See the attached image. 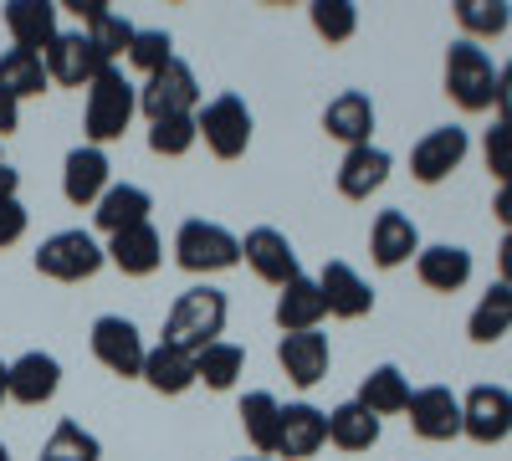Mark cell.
Masks as SVG:
<instances>
[{"label": "cell", "instance_id": "bcb514c9", "mask_svg": "<svg viewBox=\"0 0 512 461\" xmlns=\"http://www.w3.org/2000/svg\"><path fill=\"white\" fill-rule=\"evenodd\" d=\"M497 267H502V282L512 287V231L502 236V246H497Z\"/></svg>", "mask_w": 512, "mask_h": 461}, {"label": "cell", "instance_id": "83f0119b", "mask_svg": "<svg viewBox=\"0 0 512 461\" xmlns=\"http://www.w3.org/2000/svg\"><path fill=\"white\" fill-rule=\"evenodd\" d=\"M47 62H41V52H21V47H6L0 52V93H11L16 103L21 98H41L47 93Z\"/></svg>", "mask_w": 512, "mask_h": 461}, {"label": "cell", "instance_id": "5b68a950", "mask_svg": "<svg viewBox=\"0 0 512 461\" xmlns=\"http://www.w3.org/2000/svg\"><path fill=\"white\" fill-rule=\"evenodd\" d=\"M175 262H180L185 272H195V277L226 272V267L241 262V236H231V231L216 226V221H185V226L175 231Z\"/></svg>", "mask_w": 512, "mask_h": 461}, {"label": "cell", "instance_id": "d4e9b609", "mask_svg": "<svg viewBox=\"0 0 512 461\" xmlns=\"http://www.w3.org/2000/svg\"><path fill=\"white\" fill-rule=\"evenodd\" d=\"M139 380H149V390H159V395H185L195 385V354H185V349L159 339L144 354V374H139Z\"/></svg>", "mask_w": 512, "mask_h": 461}, {"label": "cell", "instance_id": "f546056e", "mask_svg": "<svg viewBox=\"0 0 512 461\" xmlns=\"http://www.w3.org/2000/svg\"><path fill=\"white\" fill-rule=\"evenodd\" d=\"M410 380L395 369V364H379L374 374H364V385H359V405L369 410V415H400V410H410Z\"/></svg>", "mask_w": 512, "mask_h": 461}, {"label": "cell", "instance_id": "681fc988", "mask_svg": "<svg viewBox=\"0 0 512 461\" xmlns=\"http://www.w3.org/2000/svg\"><path fill=\"white\" fill-rule=\"evenodd\" d=\"M0 461H11V451H6V446H0Z\"/></svg>", "mask_w": 512, "mask_h": 461}, {"label": "cell", "instance_id": "d6986e66", "mask_svg": "<svg viewBox=\"0 0 512 461\" xmlns=\"http://www.w3.org/2000/svg\"><path fill=\"white\" fill-rule=\"evenodd\" d=\"M318 292H323V308H328L333 318H364V313L374 308L369 282H364L349 262H328V267L318 272Z\"/></svg>", "mask_w": 512, "mask_h": 461}, {"label": "cell", "instance_id": "ee69618b", "mask_svg": "<svg viewBox=\"0 0 512 461\" xmlns=\"http://www.w3.org/2000/svg\"><path fill=\"white\" fill-rule=\"evenodd\" d=\"M492 216H497V221L512 231V185H502V190H497V200H492Z\"/></svg>", "mask_w": 512, "mask_h": 461}, {"label": "cell", "instance_id": "6da1fadb", "mask_svg": "<svg viewBox=\"0 0 512 461\" xmlns=\"http://www.w3.org/2000/svg\"><path fill=\"white\" fill-rule=\"evenodd\" d=\"M221 328H226V292L221 287H190L175 298L164 318V344H175L185 354H200L210 344H221Z\"/></svg>", "mask_w": 512, "mask_h": 461}, {"label": "cell", "instance_id": "9c48e42d", "mask_svg": "<svg viewBox=\"0 0 512 461\" xmlns=\"http://www.w3.org/2000/svg\"><path fill=\"white\" fill-rule=\"evenodd\" d=\"M461 436H472L477 446H497L512 436V390L502 385H477L461 400Z\"/></svg>", "mask_w": 512, "mask_h": 461}, {"label": "cell", "instance_id": "d6a6232c", "mask_svg": "<svg viewBox=\"0 0 512 461\" xmlns=\"http://www.w3.org/2000/svg\"><path fill=\"white\" fill-rule=\"evenodd\" d=\"M241 369H246V354L221 339V344H210V349L195 354V385H205V390H231V385L241 380Z\"/></svg>", "mask_w": 512, "mask_h": 461}, {"label": "cell", "instance_id": "7402d4cb", "mask_svg": "<svg viewBox=\"0 0 512 461\" xmlns=\"http://www.w3.org/2000/svg\"><path fill=\"white\" fill-rule=\"evenodd\" d=\"M323 129H328V139H338V144H349V149H359V144H369V134H374V103L364 98V93H338L328 108H323Z\"/></svg>", "mask_w": 512, "mask_h": 461}, {"label": "cell", "instance_id": "ba28073f", "mask_svg": "<svg viewBox=\"0 0 512 461\" xmlns=\"http://www.w3.org/2000/svg\"><path fill=\"white\" fill-rule=\"evenodd\" d=\"M93 354H98V364L103 369H113L118 380H139L144 374V339H139V328L128 323V318H118V313H103L98 323H93Z\"/></svg>", "mask_w": 512, "mask_h": 461}, {"label": "cell", "instance_id": "f1b7e54d", "mask_svg": "<svg viewBox=\"0 0 512 461\" xmlns=\"http://www.w3.org/2000/svg\"><path fill=\"white\" fill-rule=\"evenodd\" d=\"M241 431L256 446V456H277V431H282V405L267 390H251L241 400Z\"/></svg>", "mask_w": 512, "mask_h": 461}, {"label": "cell", "instance_id": "c3c4849f", "mask_svg": "<svg viewBox=\"0 0 512 461\" xmlns=\"http://www.w3.org/2000/svg\"><path fill=\"white\" fill-rule=\"evenodd\" d=\"M241 461H272V456H241Z\"/></svg>", "mask_w": 512, "mask_h": 461}, {"label": "cell", "instance_id": "60d3db41", "mask_svg": "<svg viewBox=\"0 0 512 461\" xmlns=\"http://www.w3.org/2000/svg\"><path fill=\"white\" fill-rule=\"evenodd\" d=\"M26 236V205L21 200H0V251L16 246Z\"/></svg>", "mask_w": 512, "mask_h": 461}, {"label": "cell", "instance_id": "cb8c5ba5", "mask_svg": "<svg viewBox=\"0 0 512 461\" xmlns=\"http://www.w3.org/2000/svg\"><path fill=\"white\" fill-rule=\"evenodd\" d=\"M323 292H318V277H297L277 292V328L282 333H313L323 323Z\"/></svg>", "mask_w": 512, "mask_h": 461}, {"label": "cell", "instance_id": "1f68e13d", "mask_svg": "<svg viewBox=\"0 0 512 461\" xmlns=\"http://www.w3.org/2000/svg\"><path fill=\"white\" fill-rule=\"evenodd\" d=\"M507 328H512V287H507V282H492V287L482 292V303L472 308V323H466V333H472V344H497Z\"/></svg>", "mask_w": 512, "mask_h": 461}, {"label": "cell", "instance_id": "ab89813d", "mask_svg": "<svg viewBox=\"0 0 512 461\" xmlns=\"http://www.w3.org/2000/svg\"><path fill=\"white\" fill-rule=\"evenodd\" d=\"M482 154H487V175L512 185V123H502V118L492 123L487 139H482Z\"/></svg>", "mask_w": 512, "mask_h": 461}, {"label": "cell", "instance_id": "d590c367", "mask_svg": "<svg viewBox=\"0 0 512 461\" xmlns=\"http://www.w3.org/2000/svg\"><path fill=\"white\" fill-rule=\"evenodd\" d=\"M308 21H313V31L328 41V47H338V41H349L359 31V6L354 0H313Z\"/></svg>", "mask_w": 512, "mask_h": 461}, {"label": "cell", "instance_id": "2e32d148", "mask_svg": "<svg viewBox=\"0 0 512 461\" xmlns=\"http://www.w3.org/2000/svg\"><path fill=\"white\" fill-rule=\"evenodd\" d=\"M108 185H113L108 180V154L98 144H77L62 164V195L72 205H98Z\"/></svg>", "mask_w": 512, "mask_h": 461}, {"label": "cell", "instance_id": "8992f818", "mask_svg": "<svg viewBox=\"0 0 512 461\" xmlns=\"http://www.w3.org/2000/svg\"><path fill=\"white\" fill-rule=\"evenodd\" d=\"M139 108L149 113V123L159 118H180V113H195L200 108V82H195V67L190 62H164L159 72L144 77L139 88Z\"/></svg>", "mask_w": 512, "mask_h": 461}, {"label": "cell", "instance_id": "74e56055", "mask_svg": "<svg viewBox=\"0 0 512 461\" xmlns=\"http://www.w3.org/2000/svg\"><path fill=\"white\" fill-rule=\"evenodd\" d=\"M195 139H200L195 113H180V118H159V123H149V149H154V154H164V159L190 154V144H195Z\"/></svg>", "mask_w": 512, "mask_h": 461}, {"label": "cell", "instance_id": "4316f807", "mask_svg": "<svg viewBox=\"0 0 512 461\" xmlns=\"http://www.w3.org/2000/svg\"><path fill=\"white\" fill-rule=\"evenodd\" d=\"M149 211H154L149 190H139V185H108L103 200H98V211H93V221H98V231L118 236V231H128V226H144Z\"/></svg>", "mask_w": 512, "mask_h": 461}, {"label": "cell", "instance_id": "e0dca14e", "mask_svg": "<svg viewBox=\"0 0 512 461\" xmlns=\"http://www.w3.org/2000/svg\"><path fill=\"white\" fill-rule=\"evenodd\" d=\"M103 251H108V262H113L123 277H149V272H159V262H164V241H159L154 221L128 226V231L108 236Z\"/></svg>", "mask_w": 512, "mask_h": 461}, {"label": "cell", "instance_id": "5bb4252c", "mask_svg": "<svg viewBox=\"0 0 512 461\" xmlns=\"http://www.w3.org/2000/svg\"><path fill=\"white\" fill-rule=\"evenodd\" d=\"M323 441H328V410H318V405H282V431H277V456H287V461H308V456H318L323 451Z\"/></svg>", "mask_w": 512, "mask_h": 461}, {"label": "cell", "instance_id": "52a82bcc", "mask_svg": "<svg viewBox=\"0 0 512 461\" xmlns=\"http://www.w3.org/2000/svg\"><path fill=\"white\" fill-rule=\"evenodd\" d=\"M195 129H200L205 149L216 159H241L246 144H251V108L236 93H221L195 113Z\"/></svg>", "mask_w": 512, "mask_h": 461}, {"label": "cell", "instance_id": "7dc6e473", "mask_svg": "<svg viewBox=\"0 0 512 461\" xmlns=\"http://www.w3.org/2000/svg\"><path fill=\"white\" fill-rule=\"evenodd\" d=\"M11 400V364H0V405Z\"/></svg>", "mask_w": 512, "mask_h": 461}, {"label": "cell", "instance_id": "3957f363", "mask_svg": "<svg viewBox=\"0 0 512 461\" xmlns=\"http://www.w3.org/2000/svg\"><path fill=\"white\" fill-rule=\"evenodd\" d=\"M446 93L456 108L466 113H487L492 98H497V67L492 57L477 47V41H451V52H446Z\"/></svg>", "mask_w": 512, "mask_h": 461}, {"label": "cell", "instance_id": "ac0fdd59", "mask_svg": "<svg viewBox=\"0 0 512 461\" xmlns=\"http://www.w3.org/2000/svg\"><path fill=\"white\" fill-rule=\"evenodd\" d=\"M277 364L287 369V380L297 390H313L323 374H328V339L313 328V333H282L277 344Z\"/></svg>", "mask_w": 512, "mask_h": 461}, {"label": "cell", "instance_id": "277c9868", "mask_svg": "<svg viewBox=\"0 0 512 461\" xmlns=\"http://www.w3.org/2000/svg\"><path fill=\"white\" fill-rule=\"evenodd\" d=\"M103 262H108V251L98 246L93 231H82V226L57 231V236H47L36 246V272L52 277V282H88V277L103 272Z\"/></svg>", "mask_w": 512, "mask_h": 461}, {"label": "cell", "instance_id": "30bf717a", "mask_svg": "<svg viewBox=\"0 0 512 461\" xmlns=\"http://www.w3.org/2000/svg\"><path fill=\"white\" fill-rule=\"evenodd\" d=\"M41 62H47V77L62 82V88H88V82L108 67L98 57V47L88 41V31H57V41L41 52Z\"/></svg>", "mask_w": 512, "mask_h": 461}, {"label": "cell", "instance_id": "8fae6325", "mask_svg": "<svg viewBox=\"0 0 512 461\" xmlns=\"http://www.w3.org/2000/svg\"><path fill=\"white\" fill-rule=\"evenodd\" d=\"M241 257H246V267L262 277V282H272V287H287V282H297L303 272H297V251H292V241L277 231V226H256V231H246L241 236Z\"/></svg>", "mask_w": 512, "mask_h": 461}, {"label": "cell", "instance_id": "4fadbf2b", "mask_svg": "<svg viewBox=\"0 0 512 461\" xmlns=\"http://www.w3.org/2000/svg\"><path fill=\"white\" fill-rule=\"evenodd\" d=\"M410 426L420 441H456L461 436V400L446 385H425L410 395Z\"/></svg>", "mask_w": 512, "mask_h": 461}, {"label": "cell", "instance_id": "484cf974", "mask_svg": "<svg viewBox=\"0 0 512 461\" xmlns=\"http://www.w3.org/2000/svg\"><path fill=\"white\" fill-rule=\"evenodd\" d=\"M384 180H390V154L374 149V144L349 149L344 164H338V190H344L349 200H369Z\"/></svg>", "mask_w": 512, "mask_h": 461}, {"label": "cell", "instance_id": "7bdbcfd3", "mask_svg": "<svg viewBox=\"0 0 512 461\" xmlns=\"http://www.w3.org/2000/svg\"><path fill=\"white\" fill-rule=\"evenodd\" d=\"M21 129V103L11 93H0V134H16Z\"/></svg>", "mask_w": 512, "mask_h": 461}, {"label": "cell", "instance_id": "836d02e7", "mask_svg": "<svg viewBox=\"0 0 512 461\" xmlns=\"http://www.w3.org/2000/svg\"><path fill=\"white\" fill-rule=\"evenodd\" d=\"M98 456H103V446L93 431H82L77 421H57V431L47 436L36 461H98Z\"/></svg>", "mask_w": 512, "mask_h": 461}, {"label": "cell", "instance_id": "ffe728a7", "mask_svg": "<svg viewBox=\"0 0 512 461\" xmlns=\"http://www.w3.org/2000/svg\"><path fill=\"white\" fill-rule=\"evenodd\" d=\"M6 26H11V41L21 52H47L57 41V6L52 0H11Z\"/></svg>", "mask_w": 512, "mask_h": 461}, {"label": "cell", "instance_id": "9a60e30c", "mask_svg": "<svg viewBox=\"0 0 512 461\" xmlns=\"http://www.w3.org/2000/svg\"><path fill=\"white\" fill-rule=\"evenodd\" d=\"M369 257L374 267H405L410 257H420V231L405 211H379L374 226H369Z\"/></svg>", "mask_w": 512, "mask_h": 461}, {"label": "cell", "instance_id": "f35d334b", "mask_svg": "<svg viewBox=\"0 0 512 461\" xmlns=\"http://www.w3.org/2000/svg\"><path fill=\"white\" fill-rule=\"evenodd\" d=\"M128 62L149 77V72H159L164 62H175V41H169V31H139L134 47H128Z\"/></svg>", "mask_w": 512, "mask_h": 461}, {"label": "cell", "instance_id": "f6af8a7d", "mask_svg": "<svg viewBox=\"0 0 512 461\" xmlns=\"http://www.w3.org/2000/svg\"><path fill=\"white\" fill-rule=\"evenodd\" d=\"M16 190H21V170L0 164V200H16Z\"/></svg>", "mask_w": 512, "mask_h": 461}, {"label": "cell", "instance_id": "603a6c76", "mask_svg": "<svg viewBox=\"0 0 512 461\" xmlns=\"http://www.w3.org/2000/svg\"><path fill=\"white\" fill-rule=\"evenodd\" d=\"M415 272L431 292H461L472 282V251L466 246H420Z\"/></svg>", "mask_w": 512, "mask_h": 461}, {"label": "cell", "instance_id": "7c38bea8", "mask_svg": "<svg viewBox=\"0 0 512 461\" xmlns=\"http://www.w3.org/2000/svg\"><path fill=\"white\" fill-rule=\"evenodd\" d=\"M466 149H472V139H466V129H456V123H446V129H431L415 149H410V175L420 185H441L456 164L466 159Z\"/></svg>", "mask_w": 512, "mask_h": 461}, {"label": "cell", "instance_id": "b9f144b4", "mask_svg": "<svg viewBox=\"0 0 512 461\" xmlns=\"http://www.w3.org/2000/svg\"><path fill=\"white\" fill-rule=\"evenodd\" d=\"M492 108H497L502 123H512V62L497 67V98H492Z\"/></svg>", "mask_w": 512, "mask_h": 461}, {"label": "cell", "instance_id": "4dcf8cb0", "mask_svg": "<svg viewBox=\"0 0 512 461\" xmlns=\"http://www.w3.org/2000/svg\"><path fill=\"white\" fill-rule=\"evenodd\" d=\"M328 441L338 451H369L379 441V415H369L359 400H344L338 410H328Z\"/></svg>", "mask_w": 512, "mask_h": 461}, {"label": "cell", "instance_id": "8d00e7d4", "mask_svg": "<svg viewBox=\"0 0 512 461\" xmlns=\"http://www.w3.org/2000/svg\"><path fill=\"white\" fill-rule=\"evenodd\" d=\"M456 21H461L466 41L472 36H502L512 26V11L502 0H456Z\"/></svg>", "mask_w": 512, "mask_h": 461}, {"label": "cell", "instance_id": "e575fe53", "mask_svg": "<svg viewBox=\"0 0 512 461\" xmlns=\"http://www.w3.org/2000/svg\"><path fill=\"white\" fill-rule=\"evenodd\" d=\"M134 36H139V26L128 21V16H118L113 6L88 26V41L98 47V57L108 62V67H118V57H128V47H134Z\"/></svg>", "mask_w": 512, "mask_h": 461}, {"label": "cell", "instance_id": "7a4b0ae2", "mask_svg": "<svg viewBox=\"0 0 512 461\" xmlns=\"http://www.w3.org/2000/svg\"><path fill=\"white\" fill-rule=\"evenodd\" d=\"M139 113V88L123 77V67H103L93 82H88V113H82V129L88 139L103 149L113 139H123V129L134 123Z\"/></svg>", "mask_w": 512, "mask_h": 461}, {"label": "cell", "instance_id": "44dd1931", "mask_svg": "<svg viewBox=\"0 0 512 461\" xmlns=\"http://www.w3.org/2000/svg\"><path fill=\"white\" fill-rule=\"evenodd\" d=\"M57 385H62V364L52 354L31 349L11 364V400L16 405H47L57 395Z\"/></svg>", "mask_w": 512, "mask_h": 461}]
</instances>
